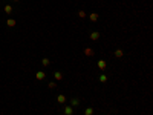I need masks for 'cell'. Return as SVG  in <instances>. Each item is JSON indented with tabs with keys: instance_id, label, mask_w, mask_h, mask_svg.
Instances as JSON below:
<instances>
[{
	"instance_id": "cell-1",
	"label": "cell",
	"mask_w": 153,
	"mask_h": 115,
	"mask_svg": "<svg viewBox=\"0 0 153 115\" xmlns=\"http://www.w3.org/2000/svg\"><path fill=\"white\" fill-rule=\"evenodd\" d=\"M35 78H37L38 82H43V80L46 78V72H45V71H38V72L35 74Z\"/></svg>"
},
{
	"instance_id": "cell-2",
	"label": "cell",
	"mask_w": 153,
	"mask_h": 115,
	"mask_svg": "<svg viewBox=\"0 0 153 115\" xmlns=\"http://www.w3.org/2000/svg\"><path fill=\"white\" fill-rule=\"evenodd\" d=\"M100 37H101V34L98 32V31H92V32H90V35H89V38H90V40H93V42L100 40Z\"/></svg>"
},
{
	"instance_id": "cell-3",
	"label": "cell",
	"mask_w": 153,
	"mask_h": 115,
	"mask_svg": "<svg viewBox=\"0 0 153 115\" xmlns=\"http://www.w3.org/2000/svg\"><path fill=\"white\" fill-rule=\"evenodd\" d=\"M63 115H74V107L69 104V106H64L63 107Z\"/></svg>"
},
{
	"instance_id": "cell-4",
	"label": "cell",
	"mask_w": 153,
	"mask_h": 115,
	"mask_svg": "<svg viewBox=\"0 0 153 115\" xmlns=\"http://www.w3.org/2000/svg\"><path fill=\"white\" fill-rule=\"evenodd\" d=\"M63 77H64V75H63L61 71H55V72H54V78H55V82H61Z\"/></svg>"
},
{
	"instance_id": "cell-5",
	"label": "cell",
	"mask_w": 153,
	"mask_h": 115,
	"mask_svg": "<svg viewBox=\"0 0 153 115\" xmlns=\"http://www.w3.org/2000/svg\"><path fill=\"white\" fill-rule=\"evenodd\" d=\"M80 103H81V101H80L78 97H72V98H70V106H72V107H78Z\"/></svg>"
},
{
	"instance_id": "cell-6",
	"label": "cell",
	"mask_w": 153,
	"mask_h": 115,
	"mask_svg": "<svg viewBox=\"0 0 153 115\" xmlns=\"http://www.w3.org/2000/svg\"><path fill=\"white\" fill-rule=\"evenodd\" d=\"M83 54H84L86 57H93V55H95V51L92 49V48H84Z\"/></svg>"
},
{
	"instance_id": "cell-7",
	"label": "cell",
	"mask_w": 153,
	"mask_h": 115,
	"mask_svg": "<svg viewBox=\"0 0 153 115\" xmlns=\"http://www.w3.org/2000/svg\"><path fill=\"white\" fill-rule=\"evenodd\" d=\"M57 103H58V104H64V103H66V95H63V94H60V95H57Z\"/></svg>"
},
{
	"instance_id": "cell-8",
	"label": "cell",
	"mask_w": 153,
	"mask_h": 115,
	"mask_svg": "<svg viewBox=\"0 0 153 115\" xmlns=\"http://www.w3.org/2000/svg\"><path fill=\"white\" fill-rule=\"evenodd\" d=\"M106 67H107V62L106 60H98V69L100 71H106Z\"/></svg>"
},
{
	"instance_id": "cell-9",
	"label": "cell",
	"mask_w": 153,
	"mask_h": 115,
	"mask_svg": "<svg viewBox=\"0 0 153 115\" xmlns=\"http://www.w3.org/2000/svg\"><path fill=\"white\" fill-rule=\"evenodd\" d=\"M113 55H115V58H122V57H124V51L122 49H115Z\"/></svg>"
},
{
	"instance_id": "cell-10",
	"label": "cell",
	"mask_w": 153,
	"mask_h": 115,
	"mask_svg": "<svg viewBox=\"0 0 153 115\" xmlns=\"http://www.w3.org/2000/svg\"><path fill=\"white\" fill-rule=\"evenodd\" d=\"M16 25H17V22H16L14 18H8V20H6V26H8V28H14Z\"/></svg>"
},
{
	"instance_id": "cell-11",
	"label": "cell",
	"mask_w": 153,
	"mask_h": 115,
	"mask_svg": "<svg viewBox=\"0 0 153 115\" xmlns=\"http://www.w3.org/2000/svg\"><path fill=\"white\" fill-rule=\"evenodd\" d=\"M3 11H5V12H6V14L9 16V14H11V12L14 11V8H12L11 5H5V8H3Z\"/></svg>"
},
{
	"instance_id": "cell-12",
	"label": "cell",
	"mask_w": 153,
	"mask_h": 115,
	"mask_svg": "<svg viewBox=\"0 0 153 115\" xmlns=\"http://www.w3.org/2000/svg\"><path fill=\"white\" fill-rule=\"evenodd\" d=\"M98 82H100V83H106V82H107V75L101 72V74L98 75Z\"/></svg>"
},
{
	"instance_id": "cell-13",
	"label": "cell",
	"mask_w": 153,
	"mask_h": 115,
	"mask_svg": "<svg viewBox=\"0 0 153 115\" xmlns=\"http://www.w3.org/2000/svg\"><path fill=\"white\" fill-rule=\"evenodd\" d=\"M93 112H95V109H93V107H90V106L84 109V115H93Z\"/></svg>"
},
{
	"instance_id": "cell-14",
	"label": "cell",
	"mask_w": 153,
	"mask_h": 115,
	"mask_svg": "<svg viewBox=\"0 0 153 115\" xmlns=\"http://www.w3.org/2000/svg\"><path fill=\"white\" fill-rule=\"evenodd\" d=\"M89 18H90V22H97L98 20V14L97 12H92V14H89Z\"/></svg>"
},
{
	"instance_id": "cell-15",
	"label": "cell",
	"mask_w": 153,
	"mask_h": 115,
	"mask_svg": "<svg viewBox=\"0 0 153 115\" xmlns=\"http://www.w3.org/2000/svg\"><path fill=\"white\" fill-rule=\"evenodd\" d=\"M48 87H49V89H55V87H57V82H49L48 83Z\"/></svg>"
},
{
	"instance_id": "cell-16",
	"label": "cell",
	"mask_w": 153,
	"mask_h": 115,
	"mask_svg": "<svg viewBox=\"0 0 153 115\" xmlns=\"http://www.w3.org/2000/svg\"><path fill=\"white\" fill-rule=\"evenodd\" d=\"M41 65L43 66H49L51 65V60H49V58H43V60H41Z\"/></svg>"
},
{
	"instance_id": "cell-17",
	"label": "cell",
	"mask_w": 153,
	"mask_h": 115,
	"mask_svg": "<svg viewBox=\"0 0 153 115\" xmlns=\"http://www.w3.org/2000/svg\"><path fill=\"white\" fill-rule=\"evenodd\" d=\"M78 17H81V18H84L86 17V11L84 9H80V11H78Z\"/></svg>"
},
{
	"instance_id": "cell-18",
	"label": "cell",
	"mask_w": 153,
	"mask_h": 115,
	"mask_svg": "<svg viewBox=\"0 0 153 115\" xmlns=\"http://www.w3.org/2000/svg\"><path fill=\"white\" fill-rule=\"evenodd\" d=\"M14 2H20V0H14Z\"/></svg>"
}]
</instances>
